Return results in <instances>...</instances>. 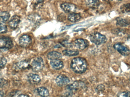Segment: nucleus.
I'll return each instance as SVG.
<instances>
[{"mask_svg":"<svg viewBox=\"0 0 130 97\" xmlns=\"http://www.w3.org/2000/svg\"><path fill=\"white\" fill-rule=\"evenodd\" d=\"M123 0H114L115 2H118L121 1Z\"/></svg>","mask_w":130,"mask_h":97,"instance_id":"f704fd0d","label":"nucleus"},{"mask_svg":"<svg viewBox=\"0 0 130 97\" xmlns=\"http://www.w3.org/2000/svg\"><path fill=\"white\" fill-rule=\"evenodd\" d=\"M20 21V17L18 15H14L11 17L9 22V26L12 29H16L19 26Z\"/></svg>","mask_w":130,"mask_h":97,"instance_id":"1a4fd4ad","label":"nucleus"},{"mask_svg":"<svg viewBox=\"0 0 130 97\" xmlns=\"http://www.w3.org/2000/svg\"><path fill=\"white\" fill-rule=\"evenodd\" d=\"M87 62L84 58L77 57L72 60L70 67L72 70L77 74L84 73L87 68Z\"/></svg>","mask_w":130,"mask_h":97,"instance_id":"f257e3e1","label":"nucleus"},{"mask_svg":"<svg viewBox=\"0 0 130 97\" xmlns=\"http://www.w3.org/2000/svg\"><path fill=\"white\" fill-rule=\"evenodd\" d=\"M7 31V26L2 23H0V33H4Z\"/></svg>","mask_w":130,"mask_h":97,"instance_id":"bb28decb","label":"nucleus"},{"mask_svg":"<svg viewBox=\"0 0 130 97\" xmlns=\"http://www.w3.org/2000/svg\"><path fill=\"white\" fill-rule=\"evenodd\" d=\"M17 97H29L28 95L26 94H21L18 95Z\"/></svg>","mask_w":130,"mask_h":97,"instance_id":"473e14b6","label":"nucleus"},{"mask_svg":"<svg viewBox=\"0 0 130 97\" xmlns=\"http://www.w3.org/2000/svg\"><path fill=\"white\" fill-rule=\"evenodd\" d=\"M60 6L61 9L67 13H74L77 9V7L75 5L70 3H63Z\"/></svg>","mask_w":130,"mask_h":97,"instance_id":"0eeeda50","label":"nucleus"},{"mask_svg":"<svg viewBox=\"0 0 130 97\" xmlns=\"http://www.w3.org/2000/svg\"><path fill=\"white\" fill-rule=\"evenodd\" d=\"M83 86V84L81 82L75 81L67 85L66 87V89L67 90L70 91L74 92V91H76L80 88Z\"/></svg>","mask_w":130,"mask_h":97,"instance_id":"9d476101","label":"nucleus"},{"mask_svg":"<svg viewBox=\"0 0 130 97\" xmlns=\"http://www.w3.org/2000/svg\"><path fill=\"white\" fill-rule=\"evenodd\" d=\"M29 63L27 60H23L18 63L17 66L19 69H25L28 68L30 67Z\"/></svg>","mask_w":130,"mask_h":97,"instance_id":"6ab92c4d","label":"nucleus"},{"mask_svg":"<svg viewBox=\"0 0 130 97\" xmlns=\"http://www.w3.org/2000/svg\"><path fill=\"white\" fill-rule=\"evenodd\" d=\"M114 48L121 55L124 56L129 55L130 54L129 49L126 46L121 43H117L114 45Z\"/></svg>","mask_w":130,"mask_h":97,"instance_id":"39448f33","label":"nucleus"},{"mask_svg":"<svg viewBox=\"0 0 130 97\" xmlns=\"http://www.w3.org/2000/svg\"><path fill=\"white\" fill-rule=\"evenodd\" d=\"M117 97H130V91H124L120 92L118 94Z\"/></svg>","mask_w":130,"mask_h":97,"instance_id":"a878e982","label":"nucleus"},{"mask_svg":"<svg viewBox=\"0 0 130 97\" xmlns=\"http://www.w3.org/2000/svg\"><path fill=\"white\" fill-rule=\"evenodd\" d=\"M61 44L62 45V46L66 47V48H71V47L73 46V45L72 43H70L66 42V41L62 42L61 43Z\"/></svg>","mask_w":130,"mask_h":97,"instance_id":"2f4dec72","label":"nucleus"},{"mask_svg":"<svg viewBox=\"0 0 130 97\" xmlns=\"http://www.w3.org/2000/svg\"><path fill=\"white\" fill-rule=\"evenodd\" d=\"M55 81L58 86L62 87L67 85L70 81L68 77L65 75L60 74L56 77Z\"/></svg>","mask_w":130,"mask_h":97,"instance_id":"6e6552de","label":"nucleus"},{"mask_svg":"<svg viewBox=\"0 0 130 97\" xmlns=\"http://www.w3.org/2000/svg\"><path fill=\"white\" fill-rule=\"evenodd\" d=\"M44 66V61L41 57L35 58L32 62L31 65L32 70L34 72H38L42 71Z\"/></svg>","mask_w":130,"mask_h":97,"instance_id":"20e7f679","label":"nucleus"},{"mask_svg":"<svg viewBox=\"0 0 130 97\" xmlns=\"http://www.w3.org/2000/svg\"><path fill=\"white\" fill-rule=\"evenodd\" d=\"M7 60L4 57H0V69L2 68L7 64Z\"/></svg>","mask_w":130,"mask_h":97,"instance_id":"cd10ccee","label":"nucleus"},{"mask_svg":"<svg viewBox=\"0 0 130 97\" xmlns=\"http://www.w3.org/2000/svg\"><path fill=\"white\" fill-rule=\"evenodd\" d=\"M44 0H35L33 3L32 6L35 9H39L41 8L43 5Z\"/></svg>","mask_w":130,"mask_h":97,"instance_id":"b1692460","label":"nucleus"},{"mask_svg":"<svg viewBox=\"0 0 130 97\" xmlns=\"http://www.w3.org/2000/svg\"><path fill=\"white\" fill-rule=\"evenodd\" d=\"M104 1H107L108 0H104Z\"/></svg>","mask_w":130,"mask_h":97,"instance_id":"c9c22d12","label":"nucleus"},{"mask_svg":"<svg viewBox=\"0 0 130 97\" xmlns=\"http://www.w3.org/2000/svg\"><path fill=\"white\" fill-rule=\"evenodd\" d=\"M73 93V92L72 91L67 90V91L62 94L61 97H72Z\"/></svg>","mask_w":130,"mask_h":97,"instance_id":"c85d7f7f","label":"nucleus"},{"mask_svg":"<svg viewBox=\"0 0 130 97\" xmlns=\"http://www.w3.org/2000/svg\"><path fill=\"white\" fill-rule=\"evenodd\" d=\"M85 2L87 6L92 9L98 8L100 5L99 0H85Z\"/></svg>","mask_w":130,"mask_h":97,"instance_id":"dca6fc26","label":"nucleus"},{"mask_svg":"<svg viewBox=\"0 0 130 97\" xmlns=\"http://www.w3.org/2000/svg\"><path fill=\"white\" fill-rule=\"evenodd\" d=\"M105 90V87L103 85L101 84L99 85L96 88V91L98 93L102 92Z\"/></svg>","mask_w":130,"mask_h":97,"instance_id":"c756f323","label":"nucleus"},{"mask_svg":"<svg viewBox=\"0 0 130 97\" xmlns=\"http://www.w3.org/2000/svg\"><path fill=\"white\" fill-rule=\"evenodd\" d=\"M32 42V38L28 35H23L19 39V44L22 48H28Z\"/></svg>","mask_w":130,"mask_h":97,"instance_id":"423d86ee","label":"nucleus"},{"mask_svg":"<svg viewBox=\"0 0 130 97\" xmlns=\"http://www.w3.org/2000/svg\"><path fill=\"white\" fill-rule=\"evenodd\" d=\"M117 25L121 27H126L130 24V21L126 18L118 17L117 19Z\"/></svg>","mask_w":130,"mask_h":97,"instance_id":"2eb2a0df","label":"nucleus"},{"mask_svg":"<svg viewBox=\"0 0 130 97\" xmlns=\"http://www.w3.org/2000/svg\"><path fill=\"white\" fill-rule=\"evenodd\" d=\"M4 95V93L3 91L0 90V97H3Z\"/></svg>","mask_w":130,"mask_h":97,"instance_id":"72a5a7b5","label":"nucleus"},{"mask_svg":"<svg viewBox=\"0 0 130 97\" xmlns=\"http://www.w3.org/2000/svg\"><path fill=\"white\" fill-rule=\"evenodd\" d=\"M63 54L67 56H75L78 55L79 52L76 50L65 49L62 51Z\"/></svg>","mask_w":130,"mask_h":97,"instance_id":"4be33fe9","label":"nucleus"},{"mask_svg":"<svg viewBox=\"0 0 130 97\" xmlns=\"http://www.w3.org/2000/svg\"><path fill=\"white\" fill-rule=\"evenodd\" d=\"M112 33L118 36H122L126 34V31L124 29L118 28L112 30Z\"/></svg>","mask_w":130,"mask_h":97,"instance_id":"5701e85b","label":"nucleus"},{"mask_svg":"<svg viewBox=\"0 0 130 97\" xmlns=\"http://www.w3.org/2000/svg\"><path fill=\"white\" fill-rule=\"evenodd\" d=\"M28 81L32 84H37L41 81V79L38 75L34 73H30L27 76Z\"/></svg>","mask_w":130,"mask_h":97,"instance_id":"9b49d317","label":"nucleus"},{"mask_svg":"<svg viewBox=\"0 0 130 97\" xmlns=\"http://www.w3.org/2000/svg\"><path fill=\"white\" fill-rule=\"evenodd\" d=\"M10 14L8 11H4L0 13V21L5 23L9 20Z\"/></svg>","mask_w":130,"mask_h":97,"instance_id":"aec40b11","label":"nucleus"},{"mask_svg":"<svg viewBox=\"0 0 130 97\" xmlns=\"http://www.w3.org/2000/svg\"><path fill=\"white\" fill-rule=\"evenodd\" d=\"M13 46V42L10 38L5 36L0 37V51H7Z\"/></svg>","mask_w":130,"mask_h":97,"instance_id":"7ed1b4c3","label":"nucleus"},{"mask_svg":"<svg viewBox=\"0 0 130 97\" xmlns=\"http://www.w3.org/2000/svg\"><path fill=\"white\" fill-rule=\"evenodd\" d=\"M81 15L77 13H70L68 16V20L73 23L76 22L78 21L81 19Z\"/></svg>","mask_w":130,"mask_h":97,"instance_id":"f3484780","label":"nucleus"},{"mask_svg":"<svg viewBox=\"0 0 130 97\" xmlns=\"http://www.w3.org/2000/svg\"><path fill=\"white\" fill-rule=\"evenodd\" d=\"M7 81L4 79L0 78V88L3 87L7 84Z\"/></svg>","mask_w":130,"mask_h":97,"instance_id":"7c9ffc66","label":"nucleus"},{"mask_svg":"<svg viewBox=\"0 0 130 97\" xmlns=\"http://www.w3.org/2000/svg\"><path fill=\"white\" fill-rule=\"evenodd\" d=\"M74 45L76 48L80 50H83L88 46V43L85 40L79 38L74 42Z\"/></svg>","mask_w":130,"mask_h":97,"instance_id":"f8f14e48","label":"nucleus"},{"mask_svg":"<svg viewBox=\"0 0 130 97\" xmlns=\"http://www.w3.org/2000/svg\"><path fill=\"white\" fill-rule=\"evenodd\" d=\"M28 19L33 23L37 24L40 21L41 17L38 14H33L29 16Z\"/></svg>","mask_w":130,"mask_h":97,"instance_id":"412c9836","label":"nucleus"},{"mask_svg":"<svg viewBox=\"0 0 130 97\" xmlns=\"http://www.w3.org/2000/svg\"><path fill=\"white\" fill-rule=\"evenodd\" d=\"M120 10L123 13H130V3L124 4L121 5Z\"/></svg>","mask_w":130,"mask_h":97,"instance_id":"393cba45","label":"nucleus"},{"mask_svg":"<svg viewBox=\"0 0 130 97\" xmlns=\"http://www.w3.org/2000/svg\"><path fill=\"white\" fill-rule=\"evenodd\" d=\"M37 93L39 95L42 97H48L50 95V93L47 88L44 87H40L37 89Z\"/></svg>","mask_w":130,"mask_h":97,"instance_id":"a211bd4d","label":"nucleus"},{"mask_svg":"<svg viewBox=\"0 0 130 97\" xmlns=\"http://www.w3.org/2000/svg\"></svg>","mask_w":130,"mask_h":97,"instance_id":"e433bc0d","label":"nucleus"},{"mask_svg":"<svg viewBox=\"0 0 130 97\" xmlns=\"http://www.w3.org/2000/svg\"><path fill=\"white\" fill-rule=\"evenodd\" d=\"M47 57L51 60H60L62 58V55L59 52L57 51H52L47 54Z\"/></svg>","mask_w":130,"mask_h":97,"instance_id":"ddd939ff","label":"nucleus"},{"mask_svg":"<svg viewBox=\"0 0 130 97\" xmlns=\"http://www.w3.org/2000/svg\"><path fill=\"white\" fill-rule=\"evenodd\" d=\"M89 38L92 42L97 45H102L105 43L107 41L106 36L98 32H94L91 33Z\"/></svg>","mask_w":130,"mask_h":97,"instance_id":"f03ea898","label":"nucleus"},{"mask_svg":"<svg viewBox=\"0 0 130 97\" xmlns=\"http://www.w3.org/2000/svg\"><path fill=\"white\" fill-rule=\"evenodd\" d=\"M50 64L52 68L56 70H59L64 66L63 62L60 60H52L50 62Z\"/></svg>","mask_w":130,"mask_h":97,"instance_id":"4468645a","label":"nucleus"}]
</instances>
